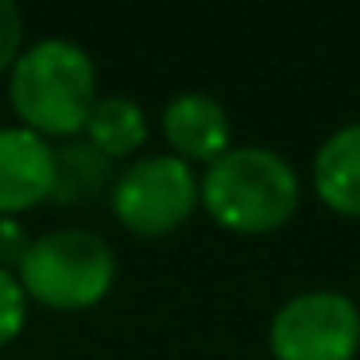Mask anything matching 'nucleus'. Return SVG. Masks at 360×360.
<instances>
[{"mask_svg": "<svg viewBox=\"0 0 360 360\" xmlns=\"http://www.w3.org/2000/svg\"><path fill=\"white\" fill-rule=\"evenodd\" d=\"M267 345L275 360H352L360 310L341 290H302L275 310Z\"/></svg>", "mask_w": 360, "mask_h": 360, "instance_id": "nucleus-5", "label": "nucleus"}, {"mask_svg": "<svg viewBox=\"0 0 360 360\" xmlns=\"http://www.w3.org/2000/svg\"><path fill=\"white\" fill-rule=\"evenodd\" d=\"M314 190L341 217H360V120L341 124L314 155Z\"/></svg>", "mask_w": 360, "mask_h": 360, "instance_id": "nucleus-9", "label": "nucleus"}, {"mask_svg": "<svg viewBox=\"0 0 360 360\" xmlns=\"http://www.w3.org/2000/svg\"><path fill=\"white\" fill-rule=\"evenodd\" d=\"M8 97L20 124L35 136L74 140L86 132V120L97 105V66L86 47L74 39H39L24 47L8 70Z\"/></svg>", "mask_w": 360, "mask_h": 360, "instance_id": "nucleus-1", "label": "nucleus"}, {"mask_svg": "<svg viewBox=\"0 0 360 360\" xmlns=\"http://www.w3.org/2000/svg\"><path fill=\"white\" fill-rule=\"evenodd\" d=\"M35 236L24 229V221L16 217H0V267H8V271H16L20 259L27 256V248H32Z\"/></svg>", "mask_w": 360, "mask_h": 360, "instance_id": "nucleus-13", "label": "nucleus"}, {"mask_svg": "<svg viewBox=\"0 0 360 360\" xmlns=\"http://www.w3.org/2000/svg\"><path fill=\"white\" fill-rule=\"evenodd\" d=\"M198 198L221 229L259 236L283 229L298 210V171L271 148L244 143L217 155L198 179Z\"/></svg>", "mask_w": 360, "mask_h": 360, "instance_id": "nucleus-2", "label": "nucleus"}, {"mask_svg": "<svg viewBox=\"0 0 360 360\" xmlns=\"http://www.w3.org/2000/svg\"><path fill=\"white\" fill-rule=\"evenodd\" d=\"M82 136L101 155H109L117 163L124 155H136L148 143V112L140 109V101H132L124 94H105V97H97Z\"/></svg>", "mask_w": 360, "mask_h": 360, "instance_id": "nucleus-10", "label": "nucleus"}, {"mask_svg": "<svg viewBox=\"0 0 360 360\" xmlns=\"http://www.w3.org/2000/svg\"><path fill=\"white\" fill-rule=\"evenodd\" d=\"M112 182H117V163L101 155L86 136L63 140V148H55V190H51L55 205L66 210L97 205L112 194Z\"/></svg>", "mask_w": 360, "mask_h": 360, "instance_id": "nucleus-8", "label": "nucleus"}, {"mask_svg": "<svg viewBox=\"0 0 360 360\" xmlns=\"http://www.w3.org/2000/svg\"><path fill=\"white\" fill-rule=\"evenodd\" d=\"M55 190V148L32 128H0V217L51 202Z\"/></svg>", "mask_w": 360, "mask_h": 360, "instance_id": "nucleus-6", "label": "nucleus"}, {"mask_svg": "<svg viewBox=\"0 0 360 360\" xmlns=\"http://www.w3.org/2000/svg\"><path fill=\"white\" fill-rule=\"evenodd\" d=\"M16 275L27 298L47 310H89L117 283V252L94 229H51L32 240Z\"/></svg>", "mask_w": 360, "mask_h": 360, "instance_id": "nucleus-3", "label": "nucleus"}, {"mask_svg": "<svg viewBox=\"0 0 360 360\" xmlns=\"http://www.w3.org/2000/svg\"><path fill=\"white\" fill-rule=\"evenodd\" d=\"M27 290L24 283H20L16 271H8V267H0V349L4 345H12L20 333H24L27 326Z\"/></svg>", "mask_w": 360, "mask_h": 360, "instance_id": "nucleus-11", "label": "nucleus"}, {"mask_svg": "<svg viewBox=\"0 0 360 360\" xmlns=\"http://www.w3.org/2000/svg\"><path fill=\"white\" fill-rule=\"evenodd\" d=\"M163 136L171 143V155L182 163H205L210 167L217 155H225L233 143V128H229V112L217 97L202 94V89H186V94L171 97L163 109Z\"/></svg>", "mask_w": 360, "mask_h": 360, "instance_id": "nucleus-7", "label": "nucleus"}, {"mask_svg": "<svg viewBox=\"0 0 360 360\" xmlns=\"http://www.w3.org/2000/svg\"><path fill=\"white\" fill-rule=\"evenodd\" d=\"M198 174L179 155H140L117 171L109 205L136 236H167L198 210Z\"/></svg>", "mask_w": 360, "mask_h": 360, "instance_id": "nucleus-4", "label": "nucleus"}, {"mask_svg": "<svg viewBox=\"0 0 360 360\" xmlns=\"http://www.w3.org/2000/svg\"><path fill=\"white\" fill-rule=\"evenodd\" d=\"M24 55V16L12 0H0V74L12 70Z\"/></svg>", "mask_w": 360, "mask_h": 360, "instance_id": "nucleus-12", "label": "nucleus"}]
</instances>
